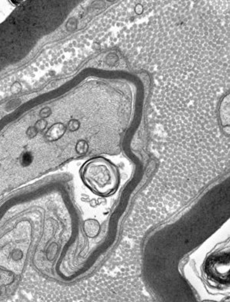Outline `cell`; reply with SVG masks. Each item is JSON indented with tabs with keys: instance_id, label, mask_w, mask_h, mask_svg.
I'll use <instances>...</instances> for the list:
<instances>
[{
	"instance_id": "6da1fadb",
	"label": "cell",
	"mask_w": 230,
	"mask_h": 302,
	"mask_svg": "<svg viewBox=\"0 0 230 302\" xmlns=\"http://www.w3.org/2000/svg\"><path fill=\"white\" fill-rule=\"evenodd\" d=\"M81 179L94 194L106 197L117 191L120 183L119 169L104 157L90 160L82 167Z\"/></svg>"
},
{
	"instance_id": "7a4b0ae2",
	"label": "cell",
	"mask_w": 230,
	"mask_h": 302,
	"mask_svg": "<svg viewBox=\"0 0 230 302\" xmlns=\"http://www.w3.org/2000/svg\"><path fill=\"white\" fill-rule=\"evenodd\" d=\"M229 254L218 252L208 257L204 266L207 280L215 286H224L229 283Z\"/></svg>"
}]
</instances>
